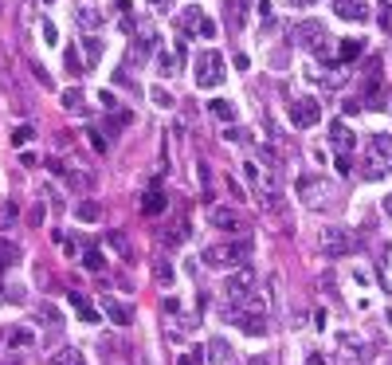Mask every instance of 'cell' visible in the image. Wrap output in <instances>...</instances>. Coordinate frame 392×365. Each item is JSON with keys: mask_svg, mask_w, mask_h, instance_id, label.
<instances>
[{"mask_svg": "<svg viewBox=\"0 0 392 365\" xmlns=\"http://www.w3.org/2000/svg\"><path fill=\"white\" fill-rule=\"evenodd\" d=\"M244 177L251 181L259 205H263V208H279L283 188H279V181H274V165H263L259 158H251V161H244Z\"/></svg>", "mask_w": 392, "mask_h": 365, "instance_id": "6da1fadb", "label": "cell"}, {"mask_svg": "<svg viewBox=\"0 0 392 365\" xmlns=\"http://www.w3.org/2000/svg\"><path fill=\"white\" fill-rule=\"evenodd\" d=\"M392 173V134H372L365 146V177L381 181Z\"/></svg>", "mask_w": 392, "mask_h": 365, "instance_id": "7a4b0ae2", "label": "cell"}, {"mask_svg": "<svg viewBox=\"0 0 392 365\" xmlns=\"http://www.w3.org/2000/svg\"><path fill=\"white\" fill-rule=\"evenodd\" d=\"M318 247H322L326 259H342V256H349V252H357V236L342 224H330L318 232Z\"/></svg>", "mask_w": 392, "mask_h": 365, "instance_id": "3957f363", "label": "cell"}, {"mask_svg": "<svg viewBox=\"0 0 392 365\" xmlns=\"http://www.w3.org/2000/svg\"><path fill=\"white\" fill-rule=\"evenodd\" d=\"M247 256H251V240H235V244H216L204 247V263L208 267H244Z\"/></svg>", "mask_w": 392, "mask_h": 365, "instance_id": "277c9868", "label": "cell"}, {"mask_svg": "<svg viewBox=\"0 0 392 365\" xmlns=\"http://www.w3.org/2000/svg\"><path fill=\"white\" fill-rule=\"evenodd\" d=\"M196 87L200 90H216L220 87V83H224V55H220V51H200V55H196Z\"/></svg>", "mask_w": 392, "mask_h": 365, "instance_id": "5b68a950", "label": "cell"}, {"mask_svg": "<svg viewBox=\"0 0 392 365\" xmlns=\"http://www.w3.org/2000/svg\"><path fill=\"white\" fill-rule=\"evenodd\" d=\"M255 287H259L255 267H247V263L244 267H232V275H227V283H224V298H227V303H244Z\"/></svg>", "mask_w": 392, "mask_h": 365, "instance_id": "8992f818", "label": "cell"}, {"mask_svg": "<svg viewBox=\"0 0 392 365\" xmlns=\"http://www.w3.org/2000/svg\"><path fill=\"white\" fill-rule=\"evenodd\" d=\"M290 122L298 130L318 126V122H322V102H318V99H294L290 102Z\"/></svg>", "mask_w": 392, "mask_h": 365, "instance_id": "52a82bcc", "label": "cell"}, {"mask_svg": "<svg viewBox=\"0 0 392 365\" xmlns=\"http://www.w3.org/2000/svg\"><path fill=\"white\" fill-rule=\"evenodd\" d=\"M227 318H232L244 334H251V338H263L267 334V315H255V310H239V306H232L227 303Z\"/></svg>", "mask_w": 392, "mask_h": 365, "instance_id": "ba28073f", "label": "cell"}, {"mask_svg": "<svg viewBox=\"0 0 392 365\" xmlns=\"http://www.w3.org/2000/svg\"><path fill=\"white\" fill-rule=\"evenodd\" d=\"M208 224L220 228V232H244V216L227 205H212L208 208Z\"/></svg>", "mask_w": 392, "mask_h": 365, "instance_id": "9c48e42d", "label": "cell"}, {"mask_svg": "<svg viewBox=\"0 0 392 365\" xmlns=\"http://www.w3.org/2000/svg\"><path fill=\"white\" fill-rule=\"evenodd\" d=\"M326 36H330V32H326V24H318V20H302V24H294L290 28V40L302 43V48H318Z\"/></svg>", "mask_w": 392, "mask_h": 365, "instance_id": "30bf717a", "label": "cell"}, {"mask_svg": "<svg viewBox=\"0 0 392 365\" xmlns=\"http://www.w3.org/2000/svg\"><path fill=\"white\" fill-rule=\"evenodd\" d=\"M298 193H302V200L310 208H326V205H330V185H326V181L302 177V181H298Z\"/></svg>", "mask_w": 392, "mask_h": 365, "instance_id": "8fae6325", "label": "cell"}, {"mask_svg": "<svg viewBox=\"0 0 392 365\" xmlns=\"http://www.w3.org/2000/svg\"><path fill=\"white\" fill-rule=\"evenodd\" d=\"M157 51V28L149 20H137L134 28V55L141 60V55H153Z\"/></svg>", "mask_w": 392, "mask_h": 365, "instance_id": "7c38bea8", "label": "cell"}, {"mask_svg": "<svg viewBox=\"0 0 392 365\" xmlns=\"http://www.w3.org/2000/svg\"><path fill=\"white\" fill-rule=\"evenodd\" d=\"M181 32H196V36H204V40H212L216 36V24L208 20L200 8H188L185 16H181Z\"/></svg>", "mask_w": 392, "mask_h": 365, "instance_id": "4fadbf2b", "label": "cell"}, {"mask_svg": "<svg viewBox=\"0 0 392 365\" xmlns=\"http://www.w3.org/2000/svg\"><path fill=\"white\" fill-rule=\"evenodd\" d=\"M333 12L349 24H365L369 20V0H333Z\"/></svg>", "mask_w": 392, "mask_h": 365, "instance_id": "5bb4252c", "label": "cell"}, {"mask_svg": "<svg viewBox=\"0 0 392 365\" xmlns=\"http://www.w3.org/2000/svg\"><path fill=\"white\" fill-rule=\"evenodd\" d=\"M98 306H102V315H106L114 326H130V322H134V310H130L126 303H118V298H110V295H102V298H98Z\"/></svg>", "mask_w": 392, "mask_h": 365, "instance_id": "9a60e30c", "label": "cell"}, {"mask_svg": "<svg viewBox=\"0 0 392 365\" xmlns=\"http://www.w3.org/2000/svg\"><path fill=\"white\" fill-rule=\"evenodd\" d=\"M330 146L337 149V153H353L357 138L349 134V126H345V122H333V126H330Z\"/></svg>", "mask_w": 392, "mask_h": 365, "instance_id": "2e32d148", "label": "cell"}, {"mask_svg": "<svg viewBox=\"0 0 392 365\" xmlns=\"http://www.w3.org/2000/svg\"><path fill=\"white\" fill-rule=\"evenodd\" d=\"M204 354H208V361H212V365H232L235 361V350L224 342V338H212V342L204 345Z\"/></svg>", "mask_w": 392, "mask_h": 365, "instance_id": "e0dca14e", "label": "cell"}, {"mask_svg": "<svg viewBox=\"0 0 392 365\" xmlns=\"http://www.w3.org/2000/svg\"><path fill=\"white\" fill-rule=\"evenodd\" d=\"M165 208H169V197H165V193H161L157 185L149 188L146 197H141V212H146V216H161Z\"/></svg>", "mask_w": 392, "mask_h": 365, "instance_id": "ac0fdd59", "label": "cell"}, {"mask_svg": "<svg viewBox=\"0 0 392 365\" xmlns=\"http://www.w3.org/2000/svg\"><path fill=\"white\" fill-rule=\"evenodd\" d=\"M157 240H161V247H181L188 240V224L185 220H176V224L165 228V232H157Z\"/></svg>", "mask_w": 392, "mask_h": 365, "instance_id": "d6986e66", "label": "cell"}, {"mask_svg": "<svg viewBox=\"0 0 392 365\" xmlns=\"http://www.w3.org/2000/svg\"><path fill=\"white\" fill-rule=\"evenodd\" d=\"M377 279H381V291H384V295H392V244L384 247L381 263H377Z\"/></svg>", "mask_w": 392, "mask_h": 365, "instance_id": "ffe728a7", "label": "cell"}, {"mask_svg": "<svg viewBox=\"0 0 392 365\" xmlns=\"http://www.w3.org/2000/svg\"><path fill=\"white\" fill-rule=\"evenodd\" d=\"M157 71H161V75H181V55L157 48Z\"/></svg>", "mask_w": 392, "mask_h": 365, "instance_id": "44dd1931", "label": "cell"}, {"mask_svg": "<svg viewBox=\"0 0 392 365\" xmlns=\"http://www.w3.org/2000/svg\"><path fill=\"white\" fill-rule=\"evenodd\" d=\"M63 63H67V75H87V63H83V55H78L75 43H67V51H63Z\"/></svg>", "mask_w": 392, "mask_h": 365, "instance_id": "7402d4cb", "label": "cell"}, {"mask_svg": "<svg viewBox=\"0 0 392 365\" xmlns=\"http://www.w3.org/2000/svg\"><path fill=\"white\" fill-rule=\"evenodd\" d=\"M67 298H71V306L78 310V318H83V322H98V310L83 295H78V291H67Z\"/></svg>", "mask_w": 392, "mask_h": 365, "instance_id": "603a6c76", "label": "cell"}, {"mask_svg": "<svg viewBox=\"0 0 392 365\" xmlns=\"http://www.w3.org/2000/svg\"><path fill=\"white\" fill-rule=\"evenodd\" d=\"M75 20L83 24L87 32H94V28H102V12H98V8H90V4H83V8L75 12Z\"/></svg>", "mask_w": 392, "mask_h": 365, "instance_id": "cb8c5ba5", "label": "cell"}, {"mask_svg": "<svg viewBox=\"0 0 392 365\" xmlns=\"http://www.w3.org/2000/svg\"><path fill=\"white\" fill-rule=\"evenodd\" d=\"M106 244L114 247L122 259H130V252H134V247H130V236H126V232H118V228H110V232H106Z\"/></svg>", "mask_w": 392, "mask_h": 365, "instance_id": "d4e9b609", "label": "cell"}, {"mask_svg": "<svg viewBox=\"0 0 392 365\" xmlns=\"http://www.w3.org/2000/svg\"><path fill=\"white\" fill-rule=\"evenodd\" d=\"M361 51H365V40H342V43H337V60H342V63H353L357 55H361Z\"/></svg>", "mask_w": 392, "mask_h": 365, "instance_id": "484cf974", "label": "cell"}, {"mask_svg": "<svg viewBox=\"0 0 392 365\" xmlns=\"http://www.w3.org/2000/svg\"><path fill=\"white\" fill-rule=\"evenodd\" d=\"M48 365H87V361H83V354H78L75 345H67V350L51 354V357H48Z\"/></svg>", "mask_w": 392, "mask_h": 365, "instance_id": "4316f807", "label": "cell"}, {"mask_svg": "<svg viewBox=\"0 0 392 365\" xmlns=\"http://www.w3.org/2000/svg\"><path fill=\"white\" fill-rule=\"evenodd\" d=\"M208 110H212V118H220V122H235V106L227 99H216V102H208Z\"/></svg>", "mask_w": 392, "mask_h": 365, "instance_id": "83f0119b", "label": "cell"}, {"mask_svg": "<svg viewBox=\"0 0 392 365\" xmlns=\"http://www.w3.org/2000/svg\"><path fill=\"white\" fill-rule=\"evenodd\" d=\"M63 110H71V114H83L87 110V102H83V90H63V102H59Z\"/></svg>", "mask_w": 392, "mask_h": 365, "instance_id": "f1b7e54d", "label": "cell"}, {"mask_svg": "<svg viewBox=\"0 0 392 365\" xmlns=\"http://www.w3.org/2000/svg\"><path fill=\"white\" fill-rule=\"evenodd\" d=\"M20 259V247L12 244V240H0V271H4V267H12Z\"/></svg>", "mask_w": 392, "mask_h": 365, "instance_id": "f546056e", "label": "cell"}, {"mask_svg": "<svg viewBox=\"0 0 392 365\" xmlns=\"http://www.w3.org/2000/svg\"><path fill=\"white\" fill-rule=\"evenodd\" d=\"M75 216L83 220V224H94V220H98V205H94V200H78V205H75Z\"/></svg>", "mask_w": 392, "mask_h": 365, "instance_id": "4dcf8cb0", "label": "cell"}, {"mask_svg": "<svg viewBox=\"0 0 392 365\" xmlns=\"http://www.w3.org/2000/svg\"><path fill=\"white\" fill-rule=\"evenodd\" d=\"M63 181H67L71 188H78V193H87V188H90V177H87V173H75V169H67Z\"/></svg>", "mask_w": 392, "mask_h": 365, "instance_id": "1f68e13d", "label": "cell"}, {"mask_svg": "<svg viewBox=\"0 0 392 365\" xmlns=\"http://www.w3.org/2000/svg\"><path fill=\"white\" fill-rule=\"evenodd\" d=\"M83 55H87V63H98L102 60V43H98L94 36H87V40H83Z\"/></svg>", "mask_w": 392, "mask_h": 365, "instance_id": "d6a6232c", "label": "cell"}, {"mask_svg": "<svg viewBox=\"0 0 392 365\" xmlns=\"http://www.w3.org/2000/svg\"><path fill=\"white\" fill-rule=\"evenodd\" d=\"M153 275H157V283H173V263H169V259H157L153 263Z\"/></svg>", "mask_w": 392, "mask_h": 365, "instance_id": "836d02e7", "label": "cell"}, {"mask_svg": "<svg viewBox=\"0 0 392 365\" xmlns=\"http://www.w3.org/2000/svg\"><path fill=\"white\" fill-rule=\"evenodd\" d=\"M83 267H87V271H102V267H106V259H102V252H94V247H90V252H83Z\"/></svg>", "mask_w": 392, "mask_h": 365, "instance_id": "e575fe53", "label": "cell"}, {"mask_svg": "<svg viewBox=\"0 0 392 365\" xmlns=\"http://www.w3.org/2000/svg\"><path fill=\"white\" fill-rule=\"evenodd\" d=\"M149 99H153V106H157V110H169V106H173V95H169V90H161V87L149 90Z\"/></svg>", "mask_w": 392, "mask_h": 365, "instance_id": "d590c367", "label": "cell"}, {"mask_svg": "<svg viewBox=\"0 0 392 365\" xmlns=\"http://www.w3.org/2000/svg\"><path fill=\"white\" fill-rule=\"evenodd\" d=\"M204 350H188V354H181V357H176V365H200V361H204Z\"/></svg>", "mask_w": 392, "mask_h": 365, "instance_id": "8d00e7d4", "label": "cell"}, {"mask_svg": "<svg viewBox=\"0 0 392 365\" xmlns=\"http://www.w3.org/2000/svg\"><path fill=\"white\" fill-rule=\"evenodd\" d=\"M196 177H200V188H212V169H208V161H200V165H196Z\"/></svg>", "mask_w": 392, "mask_h": 365, "instance_id": "74e56055", "label": "cell"}, {"mask_svg": "<svg viewBox=\"0 0 392 365\" xmlns=\"http://www.w3.org/2000/svg\"><path fill=\"white\" fill-rule=\"evenodd\" d=\"M130 122H134V114H130V110H114V114H110V126H130Z\"/></svg>", "mask_w": 392, "mask_h": 365, "instance_id": "f35d334b", "label": "cell"}, {"mask_svg": "<svg viewBox=\"0 0 392 365\" xmlns=\"http://www.w3.org/2000/svg\"><path fill=\"white\" fill-rule=\"evenodd\" d=\"M227 24H232V28L244 24V8H239V4H227Z\"/></svg>", "mask_w": 392, "mask_h": 365, "instance_id": "ab89813d", "label": "cell"}, {"mask_svg": "<svg viewBox=\"0 0 392 365\" xmlns=\"http://www.w3.org/2000/svg\"><path fill=\"white\" fill-rule=\"evenodd\" d=\"M337 173H342V177H349V173H353V158H349V153H337Z\"/></svg>", "mask_w": 392, "mask_h": 365, "instance_id": "60d3db41", "label": "cell"}, {"mask_svg": "<svg viewBox=\"0 0 392 365\" xmlns=\"http://www.w3.org/2000/svg\"><path fill=\"white\" fill-rule=\"evenodd\" d=\"M39 315L48 318V326H59V310H55V306H48V303H39Z\"/></svg>", "mask_w": 392, "mask_h": 365, "instance_id": "b9f144b4", "label": "cell"}, {"mask_svg": "<svg viewBox=\"0 0 392 365\" xmlns=\"http://www.w3.org/2000/svg\"><path fill=\"white\" fill-rule=\"evenodd\" d=\"M12 220H16V205H0V224L8 228Z\"/></svg>", "mask_w": 392, "mask_h": 365, "instance_id": "7bdbcfd3", "label": "cell"}, {"mask_svg": "<svg viewBox=\"0 0 392 365\" xmlns=\"http://www.w3.org/2000/svg\"><path fill=\"white\" fill-rule=\"evenodd\" d=\"M381 28H384V32H392V4H388V0L381 4Z\"/></svg>", "mask_w": 392, "mask_h": 365, "instance_id": "ee69618b", "label": "cell"}, {"mask_svg": "<svg viewBox=\"0 0 392 365\" xmlns=\"http://www.w3.org/2000/svg\"><path fill=\"white\" fill-rule=\"evenodd\" d=\"M361 106H365L361 99H345V102H342V114H345V118H349V114H357V110H361Z\"/></svg>", "mask_w": 392, "mask_h": 365, "instance_id": "f6af8a7d", "label": "cell"}, {"mask_svg": "<svg viewBox=\"0 0 392 365\" xmlns=\"http://www.w3.org/2000/svg\"><path fill=\"white\" fill-rule=\"evenodd\" d=\"M8 342H12V345H31V342H36V338H31L28 330H16V334L8 338Z\"/></svg>", "mask_w": 392, "mask_h": 365, "instance_id": "bcb514c9", "label": "cell"}, {"mask_svg": "<svg viewBox=\"0 0 392 365\" xmlns=\"http://www.w3.org/2000/svg\"><path fill=\"white\" fill-rule=\"evenodd\" d=\"M90 146H94L98 153H106V138H102V130H90Z\"/></svg>", "mask_w": 392, "mask_h": 365, "instance_id": "7dc6e473", "label": "cell"}, {"mask_svg": "<svg viewBox=\"0 0 392 365\" xmlns=\"http://www.w3.org/2000/svg\"><path fill=\"white\" fill-rule=\"evenodd\" d=\"M31 134H36V130H31V126H20L16 134H12V142H16V146H24V142H28Z\"/></svg>", "mask_w": 392, "mask_h": 365, "instance_id": "c3c4849f", "label": "cell"}, {"mask_svg": "<svg viewBox=\"0 0 392 365\" xmlns=\"http://www.w3.org/2000/svg\"><path fill=\"white\" fill-rule=\"evenodd\" d=\"M43 40H48V43L59 40V32H55V24H51V20H43Z\"/></svg>", "mask_w": 392, "mask_h": 365, "instance_id": "681fc988", "label": "cell"}, {"mask_svg": "<svg viewBox=\"0 0 392 365\" xmlns=\"http://www.w3.org/2000/svg\"><path fill=\"white\" fill-rule=\"evenodd\" d=\"M224 142H244V130H239V126H227L224 130Z\"/></svg>", "mask_w": 392, "mask_h": 365, "instance_id": "f907efd6", "label": "cell"}, {"mask_svg": "<svg viewBox=\"0 0 392 365\" xmlns=\"http://www.w3.org/2000/svg\"><path fill=\"white\" fill-rule=\"evenodd\" d=\"M227 193H232L235 200H247V197H244V188H239V181H232V177H227Z\"/></svg>", "mask_w": 392, "mask_h": 365, "instance_id": "816d5d0a", "label": "cell"}, {"mask_svg": "<svg viewBox=\"0 0 392 365\" xmlns=\"http://www.w3.org/2000/svg\"><path fill=\"white\" fill-rule=\"evenodd\" d=\"M98 102H102V110H114L118 102H114V95H110V90H102V95H98Z\"/></svg>", "mask_w": 392, "mask_h": 365, "instance_id": "f5cc1de1", "label": "cell"}, {"mask_svg": "<svg viewBox=\"0 0 392 365\" xmlns=\"http://www.w3.org/2000/svg\"><path fill=\"white\" fill-rule=\"evenodd\" d=\"M161 306H165V315H176V310H181V303H176V298H165Z\"/></svg>", "mask_w": 392, "mask_h": 365, "instance_id": "db71d44e", "label": "cell"}, {"mask_svg": "<svg viewBox=\"0 0 392 365\" xmlns=\"http://www.w3.org/2000/svg\"><path fill=\"white\" fill-rule=\"evenodd\" d=\"M149 4H153L157 12H169V8H173V0H149Z\"/></svg>", "mask_w": 392, "mask_h": 365, "instance_id": "11a10c76", "label": "cell"}, {"mask_svg": "<svg viewBox=\"0 0 392 365\" xmlns=\"http://www.w3.org/2000/svg\"><path fill=\"white\" fill-rule=\"evenodd\" d=\"M294 8H310V4H318V0H290Z\"/></svg>", "mask_w": 392, "mask_h": 365, "instance_id": "9f6ffc18", "label": "cell"}, {"mask_svg": "<svg viewBox=\"0 0 392 365\" xmlns=\"http://www.w3.org/2000/svg\"><path fill=\"white\" fill-rule=\"evenodd\" d=\"M384 216H392V193L384 197Z\"/></svg>", "mask_w": 392, "mask_h": 365, "instance_id": "6f0895ef", "label": "cell"}, {"mask_svg": "<svg viewBox=\"0 0 392 365\" xmlns=\"http://www.w3.org/2000/svg\"><path fill=\"white\" fill-rule=\"evenodd\" d=\"M247 365H267V361H263V357H251V361H247Z\"/></svg>", "mask_w": 392, "mask_h": 365, "instance_id": "680465c9", "label": "cell"}]
</instances>
